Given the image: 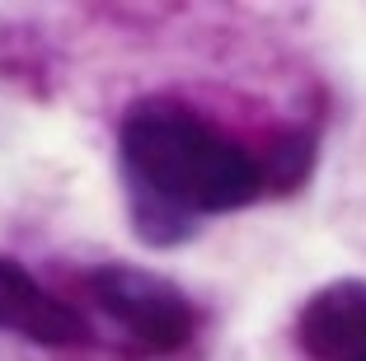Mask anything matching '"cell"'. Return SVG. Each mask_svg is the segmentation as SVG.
<instances>
[{"label": "cell", "mask_w": 366, "mask_h": 361, "mask_svg": "<svg viewBox=\"0 0 366 361\" xmlns=\"http://www.w3.org/2000/svg\"><path fill=\"white\" fill-rule=\"evenodd\" d=\"M122 179L146 244H179L202 216L254 202L268 169L179 104H141L122 122Z\"/></svg>", "instance_id": "6da1fadb"}, {"label": "cell", "mask_w": 366, "mask_h": 361, "mask_svg": "<svg viewBox=\"0 0 366 361\" xmlns=\"http://www.w3.org/2000/svg\"><path fill=\"white\" fill-rule=\"evenodd\" d=\"M99 310H104L118 329H127L137 342L155 352H169L179 342H188L193 333V305L155 272L141 267H99L89 277Z\"/></svg>", "instance_id": "7a4b0ae2"}, {"label": "cell", "mask_w": 366, "mask_h": 361, "mask_svg": "<svg viewBox=\"0 0 366 361\" xmlns=\"http://www.w3.org/2000/svg\"><path fill=\"white\" fill-rule=\"evenodd\" d=\"M0 329L19 333L29 342H43V347L85 342V319L66 300H56L47 287H38L29 267H19L14 258H0Z\"/></svg>", "instance_id": "3957f363"}, {"label": "cell", "mask_w": 366, "mask_h": 361, "mask_svg": "<svg viewBox=\"0 0 366 361\" xmlns=\"http://www.w3.org/2000/svg\"><path fill=\"white\" fill-rule=\"evenodd\" d=\"M301 347L315 361H352L366 352V287L334 282L301 310Z\"/></svg>", "instance_id": "277c9868"}, {"label": "cell", "mask_w": 366, "mask_h": 361, "mask_svg": "<svg viewBox=\"0 0 366 361\" xmlns=\"http://www.w3.org/2000/svg\"><path fill=\"white\" fill-rule=\"evenodd\" d=\"M352 361H366V352H362V357H352Z\"/></svg>", "instance_id": "5b68a950"}]
</instances>
